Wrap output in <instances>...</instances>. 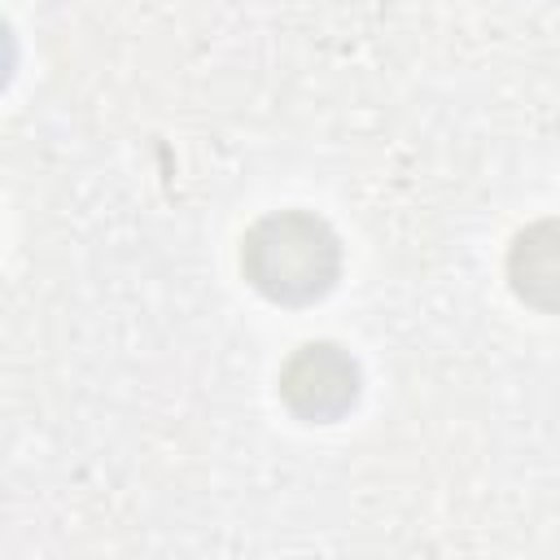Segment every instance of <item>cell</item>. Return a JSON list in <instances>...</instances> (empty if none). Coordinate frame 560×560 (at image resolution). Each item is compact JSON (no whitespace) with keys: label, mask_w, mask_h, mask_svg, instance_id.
I'll list each match as a JSON object with an SVG mask.
<instances>
[{"label":"cell","mask_w":560,"mask_h":560,"mask_svg":"<svg viewBox=\"0 0 560 560\" xmlns=\"http://www.w3.org/2000/svg\"><path fill=\"white\" fill-rule=\"evenodd\" d=\"M512 293L547 315H560V219H538L508 249Z\"/></svg>","instance_id":"3957f363"},{"label":"cell","mask_w":560,"mask_h":560,"mask_svg":"<svg viewBox=\"0 0 560 560\" xmlns=\"http://www.w3.org/2000/svg\"><path fill=\"white\" fill-rule=\"evenodd\" d=\"M241 267L262 298L280 306H306L332 289L341 271V245L324 219L306 210H276L245 232Z\"/></svg>","instance_id":"6da1fadb"},{"label":"cell","mask_w":560,"mask_h":560,"mask_svg":"<svg viewBox=\"0 0 560 560\" xmlns=\"http://www.w3.org/2000/svg\"><path fill=\"white\" fill-rule=\"evenodd\" d=\"M280 398L293 416L328 424L359 398V363L332 341H306L280 368Z\"/></svg>","instance_id":"7a4b0ae2"}]
</instances>
